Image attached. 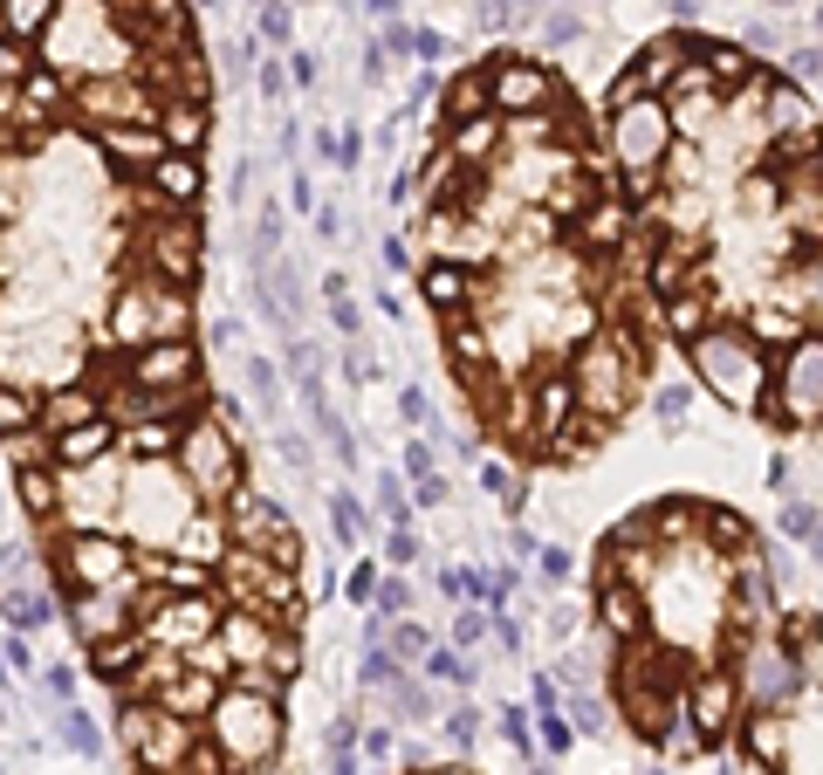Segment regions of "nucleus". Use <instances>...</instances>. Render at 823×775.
Wrapping results in <instances>:
<instances>
[{"mask_svg":"<svg viewBox=\"0 0 823 775\" xmlns=\"http://www.w3.org/2000/svg\"><path fill=\"white\" fill-rule=\"evenodd\" d=\"M193 0H0V467L131 775H275L302 536L206 364Z\"/></svg>","mask_w":823,"mask_h":775,"instance_id":"obj_1","label":"nucleus"},{"mask_svg":"<svg viewBox=\"0 0 823 775\" xmlns=\"http://www.w3.org/2000/svg\"><path fill=\"white\" fill-rule=\"evenodd\" d=\"M494 117L481 159L426 138L405 172V261L473 440L515 467L563 474L597 460L645 406L666 330L577 83L556 76L543 104H494Z\"/></svg>","mask_w":823,"mask_h":775,"instance_id":"obj_2","label":"nucleus"},{"mask_svg":"<svg viewBox=\"0 0 823 775\" xmlns=\"http://www.w3.org/2000/svg\"><path fill=\"white\" fill-rule=\"evenodd\" d=\"M666 110L645 165H611L666 344L727 412L823 440V117L741 42L673 28L624 62Z\"/></svg>","mask_w":823,"mask_h":775,"instance_id":"obj_3","label":"nucleus"},{"mask_svg":"<svg viewBox=\"0 0 823 775\" xmlns=\"http://www.w3.org/2000/svg\"><path fill=\"white\" fill-rule=\"evenodd\" d=\"M762 529L707 494H659L590 556L597 672L659 768L720 762L748 707V659L776 632Z\"/></svg>","mask_w":823,"mask_h":775,"instance_id":"obj_4","label":"nucleus"},{"mask_svg":"<svg viewBox=\"0 0 823 775\" xmlns=\"http://www.w3.org/2000/svg\"><path fill=\"white\" fill-rule=\"evenodd\" d=\"M741 775H823V604L776 611L748 659V707L735 721Z\"/></svg>","mask_w":823,"mask_h":775,"instance_id":"obj_5","label":"nucleus"},{"mask_svg":"<svg viewBox=\"0 0 823 775\" xmlns=\"http://www.w3.org/2000/svg\"><path fill=\"white\" fill-rule=\"evenodd\" d=\"M797 69H803V76H823V49H803V55H797Z\"/></svg>","mask_w":823,"mask_h":775,"instance_id":"obj_6","label":"nucleus"},{"mask_svg":"<svg viewBox=\"0 0 823 775\" xmlns=\"http://www.w3.org/2000/svg\"><path fill=\"white\" fill-rule=\"evenodd\" d=\"M405 775H473V768H460V762H432V768H405Z\"/></svg>","mask_w":823,"mask_h":775,"instance_id":"obj_7","label":"nucleus"},{"mask_svg":"<svg viewBox=\"0 0 823 775\" xmlns=\"http://www.w3.org/2000/svg\"><path fill=\"white\" fill-rule=\"evenodd\" d=\"M522 8H528V14H535V8H549V0H522Z\"/></svg>","mask_w":823,"mask_h":775,"instance_id":"obj_8","label":"nucleus"},{"mask_svg":"<svg viewBox=\"0 0 823 775\" xmlns=\"http://www.w3.org/2000/svg\"><path fill=\"white\" fill-rule=\"evenodd\" d=\"M816 35H823V8H816Z\"/></svg>","mask_w":823,"mask_h":775,"instance_id":"obj_9","label":"nucleus"},{"mask_svg":"<svg viewBox=\"0 0 823 775\" xmlns=\"http://www.w3.org/2000/svg\"><path fill=\"white\" fill-rule=\"evenodd\" d=\"M645 775H666V768H645Z\"/></svg>","mask_w":823,"mask_h":775,"instance_id":"obj_10","label":"nucleus"}]
</instances>
